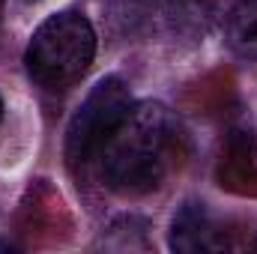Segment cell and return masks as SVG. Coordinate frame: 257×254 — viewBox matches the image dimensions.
<instances>
[{
    "mask_svg": "<svg viewBox=\"0 0 257 254\" xmlns=\"http://www.w3.org/2000/svg\"><path fill=\"white\" fill-rule=\"evenodd\" d=\"M224 42L236 57L257 60V0H239L230 9L224 24Z\"/></svg>",
    "mask_w": 257,
    "mask_h": 254,
    "instance_id": "cell-5",
    "label": "cell"
},
{
    "mask_svg": "<svg viewBox=\"0 0 257 254\" xmlns=\"http://www.w3.org/2000/svg\"><path fill=\"white\" fill-rule=\"evenodd\" d=\"M96 57V30L81 12H57L27 42L24 69L42 90H66L87 75Z\"/></svg>",
    "mask_w": 257,
    "mask_h": 254,
    "instance_id": "cell-2",
    "label": "cell"
},
{
    "mask_svg": "<svg viewBox=\"0 0 257 254\" xmlns=\"http://www.w3.org/2000/svg\"><path fill=\"white\" fill-rule=\"evenodd\" d=\"M171 248L177 251H221L230 248L227 230L218 227V221L209 215L203 203H186L180 215L174 218L171 230Z\"/></svg>",
    "mask_w": 257,
    "mask_h": 254,
    "instance_id": "cell-4",
    "label": "cell"
},
{
    "mask_svg": "<svg viewBox=\"0 0 257 254\" xmlns=\"http://www.w3.org/2000/svg\"><path fill=\"white\" fill-rule=\"evenodd\" d=\"M132 105L135 99L128 93L126 81L117 75L102 78L87 93V99L81 102V108L72 114L66 126V165L72 168V174L81 177L84 171L96 168L102 147L126 120Z\"/></svg>",
    "mask_w": 257,
    "mask_h": 254,
    "instance_id": "cell-3",
    "label": "cell"
},
{
    "mask_svg": "<svg viewBox=\"0 0 257 254\" xmlns=\"http://www.w3.org/2000/svg\"><path fill=\"white\" fill-rule=\"evenodd\" d=\"M0 120H3V99H0Z\"/></svg>",
    "mask_w": 257,
    "mask_h": 254,
    "instance_id": "cell-6",
    "label": "cell"
},
{
    "mask_svg": "<svg viewBox=\"0 0 257 254\" xmlns=\"http://www.w3.org/2000/svg\"><path fill=\"white\" fill-rule=\"evenodd\" d=\"M183 150V132L159 102L132 105L126 120L108 138L96 159L105 189L120 197H147L174 174Z\"/></svg>",
    "mask_w": 257,
    "mask_h": 254,
    "instance_id": "cell-1",
    "label": "cell"
}]
</instances>
